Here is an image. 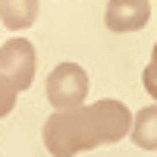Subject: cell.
<instances>
[{"mask_svg":"<svg viewBox=\"0 0 157 157\" xmlns=\"http://www.w3.org/2000/svg\"><path fill=\"white\" fill-rule=\"evenodd\" d=\"M132 132V113L123 101L104 98L75 110H54L44 123V148L54 157H75L82 151L116 145Z\"/></svg>","mask_w":157,"mask_h":157,"instance_id":"cell-1","label":"cell"},{"mask_svg":"<svg viewBox=\"0 0 157 157\" xmlns=\"http://www.w3.org/2000/svg\"><path fill=\"white\" fill-rule=\"evenodd\" d=\"M85 98H88V72L78 63H60L47 75V101L54 110L85 107Z\"/></svg>","mask_w":157,"mask_h":157,"instance_id":"cell-2","label":"cell"},{"mask_svg":"<svg viewBox=\"0 0 157 157\" xmlns=\"http://www.w3.org/2000/svg\"><path fill=\"white\" fill-rule=\"evenodd\" d=\"M35 66H38V54H35L29 38H10L0 47V75L10 78V85L16 91L32 88Z\"/></svg>","mask_w":157,"mask_h":157,"instance_id":"cell-3","label":"cell"},{"mask_svg":"<svg viewBox=\"0 0 157 157\" xmlns=\"http://www.w3.org/2000/svg\"><path fill=\"white\" fill-rule=\"evenodd\" d=\"M151 19V3L148 0H110L104 10V25L116 35L138 32Z\"/></svg>","mask_w":157,"mask_h":157,"instance_id":"cell-4","label":"cell"},{"mask_svg":"<svg viewBox=\"0 0 157 157\" xmlns=\"http://www.w3.org/2000/svg\"><path fill=\"white\" fill-rule=\"evenodd\" d=\"M38 0H0V22L10 32H25L38 19Z\"/></svg>","mask_w":157,"mask_h":157,"instance_id":"cell-5","label":"cell"},{"mask_svg":"<svg viewBox=\"0 0 157 157\" xmlns=\"http://www.w3.org/2000/svg\"><path fill=\"white\" fill-rule=\"evenodd\" d=\"M129 138H132L141 151H157V104H151V107L135 113Z\"/></svg>","mask_w":157,"mask_h":157,"instance_id":"cell-6","label":"cell"},{"mask_svg":"<svg viewBox=\"0 0 157 157\" xmlns=\"http://www.w3.org/2000/svg\"><path fill=\"white\" fill-rule=\"evenodd\" d=\"M16 98H19V91L10 85V78L0 75V120L13 113V107H16Z\"/></svg>","mask_w":157,"mask_h":157,"instance_id":"cell-7","label":"cell"},{"mask_svg":"<svg viewBox=\"0 0 157 157\" xmlns=\"http://www.w3.org/2000/svg\"><path fill=\"white\" fill-rule=\"evenodd\" d=\"M141 85H145V91L154 98V104H157V44H154V50H151V63L145 66V72H141Z\"/></svg>","mask_w":157,"mask_h":157,"instance_id":"cell-8","label":"cell"}]
</instances>
